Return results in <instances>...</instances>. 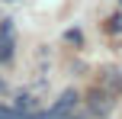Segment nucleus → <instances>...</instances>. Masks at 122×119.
I'll list each match as a JSON object with an SVG mask.
<instances>
[{
  "label": "nucleus",
  "instance_id": "obj_1",
  "mask_svg": "<svg viewBox=\"0 0 122 119\" xmlns=\"http://www.w3.org/2000/svg\"><path fill=\"white\" fill-rule=\"evenodd\" d=\"M13 19H3V23H0V61H10L13 58Z\"/></svg>",
  "mask_w": 122,
  "mask_h": 119
},
{
  "label": "nucleus",
  "instance_id": "obj_2",
  "mask_svg": "<svg viewBox=\"0 0 122 119\" xmlns=\"http://www.w3.org/2000/svg\"><path fill=\"white\" fill-rule=\"evenodd\" d=\"M0 90H3V81H0Z\"/></svg>",
  "mask_w": 122,
  "mask_h": 119
}]
</instances>
